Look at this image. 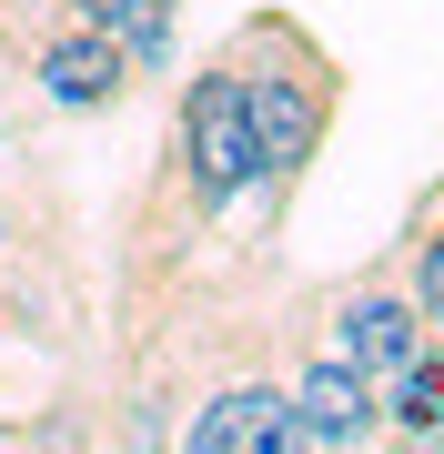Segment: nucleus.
<instances>
[{"label":"nucleus","instance_id":"nucleus-6","mask_svg":"<svg viewBox=\"0 0 444 454\" xmlns=\"http://www.w3.org/2000/svg\"><path fill=\"white\" fill-rule=\"evenodd\" d=\"M182 454H313L283 384H222L202 394V414L182 424Z\"/></svg>","mask_w":444,"mask_h":454},{"label":"nucleus","instance_id":"nucleus-5","mask_svg":"<svg viewBox=\"0 0 444 454\" xmlns=\"http://www.w3.org/2000/svg\"><path fill=\"white\" fill-rule=\"evenodd\" d=\"M283 404H293L313 454H374L384 444V394H374V373H354L344 354H303V373L283 384Z\"/></svg>","mask_w":444,"mask_h":454},{"label":"nucleus","instance_id":"nucleus-7","mask_svg":"<svg viewBox=\"0 0 444 454\" xmlns=\"http://www.w3.org/2000/svg\"><path fill=\"white\" fill-rule=\"evenodd\" d=\"M61 20H82V31L121 41L132 82H162L172 51H182V0H61Z\"/></svg>","mask_w":444,"mask_h":454},{"label":"nucleus","instance_id":"nucleus-8","mask_svg":"<svg viewBox=\"0 0 444 454\" xmlns=\"http://www.w3.org/2000/svg\"><path fill=\"white\" fill-rule=\"evenodd\" d=\"M384 434H444V343H425V354H414L404 373H384Z\"/></svg>","mask_w":444,"mask_h":454},{"label":"nucleus","instance_id":"nucleus-9","mask_svg":"<svg viewBox=\"0 0 444 454\" xmlns=\"http://www.w3.org/2000/svg\"><path fill=\"white\" fill-rule=\"evenodd\" d=\"M394 283L414 293V313L444 333V223H434V212H414V232H404V253H394Z\"/></svg>","mask_w":444,"mask_h":454},{"label":"nucleus","instance_id":"nucleus-4","mask_svg":"<svg viewBox=\"0 0 444 454\" xmlns=\"http://www.w3.org/2000/svg\"><path fill=\"white\" fill-rule=\"evenodd\" d=\"M425 343H434V324L414 313V293L394 283V262H384V273H363L344 303H333V343H323V354H344L354 373H374V384H384V373H404Z\"/></svg>","mask_w":444,"mask_h":454},{"label":"nucleus","instance_id":"nucleus-3","mask_svg":"<svg viewBox=\"0 0 444 454\" xmlns=\"http://www.w3.org/2000/svg\"><path fill=\"white\" fill-rule=\"evenodd\" d=\"M31 91L51 112H71V121H101V112L132 101V61H121V41L82 31V20H51L31 41Z\"/></svg>","mask_w":444,"mask_h":454},{"label":"nucleus","instance_id":"nucleus-10","mask_svg":"<svg viewBox=\"0 0 444 454\" xmlns=\"http://www.w3.org/2000/svg\"><path fill=\"white\" fill-rule=\"evenodd\" d=\"M425 212H434V223H444V192H434V202H425Z\"/></svg>","mask_w":444,"mask_h":454},{"label":"nucleus","instance_id":"nucleus-2","mask_svg":"<svg viewBox=\"0 0 444 454\" xmlns=\"http://www.w3.org/2000/svg\"><path fill=\"white\" fill-rule=\"evenodd\" d=\"M162 202L172 223L213 232L222 212H243L253 192H263V152H253V112H243V71L222 61H192V82H182L172 101V152H162Z\"/></svg>","mask_w":444,"mask_h":454},{"label":"nucleus","instance_id":"nucleus-1","mask_svg":"<svg viewBox=\"0 0 444 454\" xmlns=\"http://www.w3.org/2000/svg\"><path fill=\"white\" fill-rule=\"evenodd\" d=\"M222 61L243 71V112H253V152H263V192L253 202H293V182L313 172L333 131V101H344V61L303 31L293 11H253L243 31L222 41Z\"/></svg>","mask_w":444,"mask_h":454}]
</instances>
